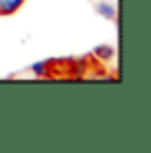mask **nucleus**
<instances>
[{"instance_id": "obj_1", "label": "nucleus", "mask_w": 151, "mask_h": 153, "mask_svg": "<svg viewBox=\"0 0 151 153\" xmlns=\"http://www.w3.org/2000/svg\"><path fill=\"white\" fill-rule=\"evenodd\" d=\"M96 11L105 20H118V7H116V2H111V0H100V2L96 4Z\"/></svg>"}, {"instance_id": "obj_2", "label": "nucleus", "mask_w": 151, "mask_h": 153, "mask_svg": "<svg viewBox=\"0 0 151 153\" xmlns=\"http://www.w3.org/2000/svg\"><path fill=\"white\" fill-rule=\"evenodd\" d=\"M93 58L107 65V62H111L113 58H116V47L113 45H98L96 49H93Z\"/></svg>"}, {"instance_id": "obj_3", "label": "nucleus", "mask_w": 151, "mask_h": 153, "mask_svg": "<svg viewBox=\"0 0 151 153\" xmlns=\"http://www.w3.org/2000/svg\"><path fill=\"white\" fill-rule=\"evenodd\" d=\"M27 0H0V16H13L22 9Z\"/></svg>"}, {"instance_id": "obj_4", "label": "nucleus", "mask_w": 151, "mask_h": 153, "mask_svg": "<svg viewBox=\"0 0 151 153\" xmlns=\"http://www.w3.org/2000/svg\"><path fill=\"white\" fill-rule=\"evenodd\" d=\"M49 67H51V62H47V60H38V62H33V65L29 67V71L33 73L36 78H45V76H49Z\"/></svg>"}, {"instance_id": "obj_5", "label": "nucleus", "mask_w": 151, "mask_h": 153, "mask_svg": "<svg viewBox=\"0 0 151 153\" xmlns=\"http://www.w3.org/2000/svg\"><path fill=\"white\" fill-rule=\"evenodd\" d=\"M111 2H118V0H111Z\"/></svg>"}]
</instances>
